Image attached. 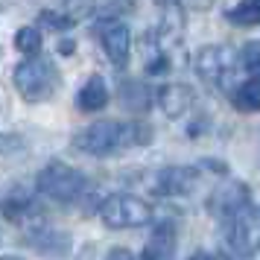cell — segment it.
I'll list each match as a JSON object with an SVG mask.
<instances>
[{"instance_id":"1","label":"cell","mask_w":260,"mask_h":260,"mask_svg":"<svg viewBox=\"0 0 260 260\" xmlns=\"http://www.w3.org/2000/svg\"><path fill=\"white\" fill-rule=\"evenodd\" d=\"M152 143V126L146 123H123V120H96L91 126H85L73 146L85 155H94V158H106V155L123 152L132 146H146Z\"/></svg>"},{"instance_id":"2","label":"cell","mask_w":260,"mask_h":260,"mask_svg":"<svg viewBox=\"0 0 260 260\" xmlns=\"http://www.w3.org/2000/svg\"><path fill=\"white\" fill-rule=\"evenodd\" d=\"M196 73L202 82L231 94L237 88V73H240V56L228 44H208L196 53Z\"/></svg>"},{"instance_id":"3","label":"cell","mask_w":260,"mask_h":260,"mask_svg":"<svg viewBox=\"0 0 260 260\" xmlns=\"http://www.w3.org/2000/svg\"><path fill=\"white\" fill-rule=\"evenodd\" d=\"M15 88L18 94L24 96L26 103H44L56 94L59 88V71L53 68V61L44 59V56H32V59H24L18 68H15Z\"/></svg>"},{"instance_id":"4","label":"cell","mask_w":260,"mask_h":260,"mask_svg":"<svg viewBox=\"0 0 260 260\" xmlns=\"http://www.w3.org/2000/svg\"><path fill=\"white\" fill-rule=\"evenodd\" d=\"M36 187L53 202H61V205H73L85 196L88 190V178L71 164H61V161H53L47 164L41 173L36 176Z\"/></svg>"},{"instance_id":"5","label":"cell","mask_w":260,"mask_h":260,"mask_svg":"<svg viewBox=\"0 0 260 260\" xmlns=\"http://www.w3.org/2000/svg\"><path fill=\"white\" fill-rule=\"evenodd\" d=\"M100 219L108 225V228H141V225H149L152 219V208L149 202L135 196V193H111L100 202Z\"/></svg>"},{"instance_id":"6","label":"cell","mask_w":260,"mask_h":260,"mask_svg":"<svg viewBox=\"0 0 260 260\" xmlns=\"http://www.w3.org/2000/svg\"><path fill=\"white\" fill-rule=\"evenodd\" d=\"M225 240L240 257H254L260 251V211L248 202L243 208L222 216Z\"/></svg>"},{"instance_id":"7","label":"cell","mask_w":260,"mask_h":260,"mask_svg":"<svg viewBox=\"0 0 260 260\" xmlns=\"http://www.w3.org/2000/svg\"><path fill=\"white\" fill-rule=\"evenodd\" d=\"M96 38L106 50V56L111 59V64L117 68H126L129 61V50H132V32L129 26L123 24L120 18H103L96 24Z\"/></svg>"},{"instance_id":"8","label":"cell","mask_w":260,"mask_h":260,"mask_svg":"<svg viewBox=\"0 0 260 260\" xmlns=\"http://www.w3.org/2000/svg\"><path fill=\"white\" fill-rule=\"evenodd\" d=\"M196 184H199V170L184 164L164 167L152 178V190L158 196H187L196 190Z\"/></svg>"},{"instance_id":"9","label":"cell","mask_w":260,"mask_h":260,"mask_svg":"<svg viewBox=\"0 0 260 260\" xmlns=\"http://www.w3.org/2000/svg\"><path fill=\"white\" fill-rule=\"evenodd\" d=\"M0 211H3V216L9 219V222L21 225V228H32V225L44 222V213H41V208H38V202L26 193V190H15V193H9L6 199H3V205H0Z\"/></svg>"},{"instance_id":"10","label":"cell","mask_w":260,"mask_h":260,"mask_svg":"<svg viewBox=\"0 0 260 260\" xmlns=\"http://www.w3.org/2000/svg\"><path fill=\"white\" fill-rule=\"evenodd\" d=\"M26 234H29V243L41 251V254H47V257H64V254H71V234L68 231H61V228H50V225L38 222L32 228H26Z\"/></svg>"},{"instance_id":"11","label":"cell","mask_w":260,"mask_h":260,"mask_svg":"<svg viewBox=\"0 0 260 260\" xmlns=\"http://www.w3.org/2000/svg\"><path fill=\"white\" fill-rule=\"evenodd\" d=\"M196 103V94H193V88L184 82H173V85H164V88H158V106L164 111L170 120H178L184 117L190 108Z\"/></svg>"},{"instance_id":"12","label":"cell","mask_w":260,"mask_h":260,"mask_svg":"<svg viewBox=\"0 0 260 260\" xmlns=\"http://www.w3.org/2000/svg\"><path fill=\"white\" fill-rule=\"evenodd\" d=\"M176 246H178L176 225L173 222H158L155 231L149 234V240L143 243L141 260H173L176 257Z\"/></svg>"},{"instance_id":"13","label":"cell","mask_w":260,"mask_h":260,"mask_svg":"<svg viewBox=\"0 0 260 260\" xmlns=\"http://www.w3.org/2000/svg\"><path fill=\"white\" fill-rule=\"evenodd\" d=\"M208 205H211V213H216V216L222 219V216H228L231 211L248 205V187L246 184H237V181H231V184H219V187L213 190V196H211Z\"/></svg>"},{"instance_id":"14","label":"cell","mask_w":260,"mask_h":260,"mask_svg":"<svg viewBox=\"0 0 260 260\" xmlns=\"http://www.w3.org/2000/svg\"><path fill=\"white\" fill-rule=\"evenodd\" d=\"M76 106L88 111V114H96V111H103L108 106V85L103 76H91L88 82L79 88V94H76Z\"/></svg>"},{"instance_id":"15","label":"cell","mask_w":260,"mask_h":260,"mask_svg":"<svg viewBox=\"0 0 260 260\" xmlns=\"http://www.w3.org/2000/svg\"><path fill=\"white\" fill-rule=\"evenodd\" d=\"M231 103H234L237 111H246V114L260 111V79H246V82H240L234 91H231Z\"/></svg>"},{"instance_id":"16","label":"cell","mask_w":260,"mask_h":260,"mask_svg":"<svg viewBox=\"0 0 260 260\" xmlns=\"http://www.w3.org/2000/svg\"><path fill=\"white\" fill-rule=\"evenodd\" d=\"M225 18L237 26H257L260 24V3L257 0H240L237 6L225 9Z\"/></svg>"},{"instance_id":"17","label":"cell","mask_w":260,"mask_h":260,"mask_svg":"<svg viewBox=\"0 0 260 260\" xmlns=\"http://www.w3.org/2000/svg\"><path fill=\"white\" fill-rule=\"evenodd\" d=\"M41 44H44V38H41V29L38 26H21L15 32V47L21 50L26 59L41 56Z\"/></svg>"},{"instance_id":"18","label":"cell","mask_w":260,"mask_h":260,"mask_svg":"<svg viewBox=\"0 0 260 260\" xmlns=\"http://www.w3.org/2000/svg\"><path fill=\"white\" fill-rule=\"evenodd\" d=\"M240 56V68L248 71V79H260V41H248L243 50H237Z\"/></svg>"},{"instance_id":"19","label":"cell","mask_w":260,"mask_h":260,"mask_svg":"<svg viewBox=\"0 0 260 260\" xmlns=\"http://www.w3.org/2000/svg\"><path fill=\"white\" fill-rule=\"evenodd\" d=\"M41 21L47 26H53V29H71L76 21L73 18H68V15H56V12H41Z\"/></svg>"},{"instance_id":"20","label":"cell","mask_w":260,"mask_h":260,"mask_svg":"<svg viewBox=\"0 0 260 260\" xmlns=\"http://www.w3.org/2000/svg\"><path fill=\"white\" fill-rule=\"evenodd\" d=\"M24 149V141L18 135H3L0 132V155H12V152H21Z\"/></svg>"},{"instance_id":"21","label":"cell","mask_w":260,"mask_h":260,"mask_svg":"<svg viewBox=\"0 0 260 260\" xmlns=\"http://www.w3.org/2000/svg\"><path fill=\"white\" fill-rule=\"evenodd\" d=\"M190 260H228V257H222V254H211V251H199V254H193Z\"/></svg>"},{"instance_id":"22","label":"cell","mask_w":260,"mask_h":260,"mask_svg":"<svg viewBox=\"0 0 260 260\" xmlns=\"http://www.w3.org/2000/svg\"><path fill=\"white\" fill-rule=\"evenodd\" d=\"M190 6H193V9H208V6H211L213 0H187Z\"/></svg>"},{"instance_id":"23","label":"cell","mask_w":260,"mask_h":260,"mask_svg":"<svg viewBox=\"0 0 260 260\" xmlns=\"http://www.w3.org/2000/svg\"><path fill=\"white\" fill-rule=\"evenodd\" d=\"M0 260H24V257H0Z\"/></svg>"},{"instance_id":"24","label":"cell","mask_w":260,"mask_h":260,"mask_svg":"<svg viewBox=\"0 0 260 260\" xmlns=\"http://www.w3.org/2000/svg\"><path fill=\"white\" fill-rule=\"evenodd\" d=\"M257 3H260V0H257Z\"/></svg>"}]
</instances>
